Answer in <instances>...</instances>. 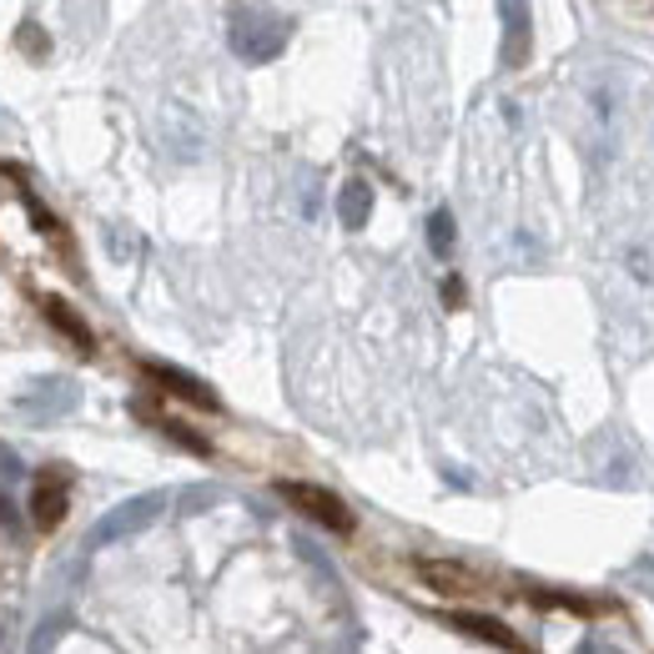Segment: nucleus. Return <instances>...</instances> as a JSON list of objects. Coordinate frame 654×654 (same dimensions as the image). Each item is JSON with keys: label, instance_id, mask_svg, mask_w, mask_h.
Masks as SVG:
<instances>
[{"label": "nucleus", "instance_id": "obj_9", "mask_svg": "<svg viewBox=\"0 0 654 654\" xmlns=\"http://www.w3.org/2000/svg\"><path fill=\"white\" fill-rule=\"evenodd\" d=\"M448 624H453V630H464V634H474V640H484V644H499V650H509V654H529V650L519 644V634H509L499 619H484V614H448Z\"/></svg>", "mask_w": 654, "mask_h": 654}, {"label": "nucleus", "instance_id": "obj_10", "mask_svg": "<svg viewBox=\"0 0 654 654\" xmlns=\"http://www.w3.org/2000/svg\"><path fill=\"white\" fill-rule=\"evenodd\" d=\"M41 312H46V322H51V328H56V333H66V337H71V343L81 347V353H91V347H96L91 328H86V322L76 318V308H71V302L46 298V302H41Z\"/></svg>", "mask_w": 654, "mask_h": 654}, {"label": "nucleus", "instance_id": "obj_1", "mask_svg": "<svg viewBox=\"0 0 654 654\" xmlns=\"http://www.w3.org/2000/svg\"><path fill=\"white\" fill-rule=\"evenodd\" d=\"M287 36H292V21L277 11H262V5H237V11L226 15L232 56L247 60V66H267L273 56H282Z\"/></svg>", "mask_w": 654, "mask_h": 654}, {"label": "nucleus", "instance_id": "obj_4", "mask_svg": "<svg viewBox=\"0 0 654 654\" xmlns=\"http://www.w3.org/2000/svg\"><path fill=\"white\" fill-rule=\"evenodd\" d=\"M413 574L429 584L433 595H448V599H468L484 589L474 569H464V564H453V559H413Z\"/></svg>", "mask_w": 654, "mask_h": 654}, {"label": "nucleus", "instance_id": "obj_16", "mask_svg": "<svg viewBox=\"0 0 654 654\" xmlns=\"http://www.w3.org/2000/svg\"><path fill=\"white\" fill-rule=\"evenodd\" d=\"M443 302H448V308H464V282H458V277L443 282Z\"/></svg>", "mask_w": 654, "mask_h": 654}, {"label": "nucleus", "instance_id": "obj_3", "mask_svg": "<svg viewBox=\"0 0 654 654\" xmlns=\"http://www.w3.org/2000/svg\"><path fill=\"white\" fill-rule=\"evenodd\" d=\"M277 494L298 513H308L312 523L333 529V534H353V509L337 499L333 488H318V484H298V478H277Z\"/></svg>", "mask_w": 654, "mask_h": 654}, {"label": "nucleus", "instance_id": "obj_15", "mask_svg": "<svg viewBox=\"0 0 654 654\" xmlns=\"http://www.w3.org/2000/svg\"><path fill=\"white\" fill-rule=\"evenodd\" d=\"M21 41H25V51H36V56H41V51H46V36H41V25H36V21H25Z\"/></svg>", "mask_w": 654, "mask_h": 654}, {"label": "nucleus", "instance_id": "obj_6", "mask_svg": "<svg viewBox=\"0 0 654 654\" xmlns=\"http://www.w3.org/2000/svg\"><path fill=\"white\" fill-rule=\"evenodd\" d=\"M81 403V392H76V383H41L31 398H21V413L31 418V423H51V418H60V413H71V408Z\"/></svg>", "mask_w": 654, "mask_h": 654}, {"label": "nucleus", "instance_id": "obj_8", "mask_svg": "<svg viewBox=\"0 0 654 654\" xmlns=\"http://www.w3.org/2000/svg\"><path fill=\"white\" fill-rule=\"evenodd\" d=\"M368 217H373V187L368 181H343L337 187V222L347 226V232H357V226H368Z\"/></svg>", "mask_w": 654, "mask_h": 654}, {"label": "nucleus", "instance_id": "obj_5", "mask_svg": "<svg viewBox=\"0 0 654 654\" xmlns=\"http://www.w3.org/2000/svg\"><path fill=\"white\" fill-rule=\"evenodd\" d=\"M146 378L152 383H162V388L171 392V398H187L191 408H207V413H217V392L207 388L202 378H191V373H181V368H167V363H146Z\"/></svg>", "mask_w": 654, "mask_h": 654}, {"label": "nucleus", "instance_id": "obj_13", "mask_svg": "<svg viewBox=\"0 0 654 654\" xmlns=\"http://www.w3.org/2000/svg\"><path fill=\"white\" fill-rule=\"evenodd\" d=\"M60 630H66V619H60V614L41 619L36 634H31V650H25V654H51V650H56V640H60Z\"/></svg>", "mask_w": 654, "mask_h": 654}, {"label": "nucleus", "instance_id": "obj_7", "mask_svg": "<svg viewBox=\"0 0 654 654\" xmlns=\"http://www.w3.org/2000/svg\"><path fill=\"white\" fill-rule=\"evenodd\" d=\"M31 523H36L41 534H51V529L66 523V488H60L51 474L36 478V494H31Z\"/></svg>", "mask_w": 654, "mask_h": 654}, {"label": "nucleus", "instance_id": "obj_2", "mask_svg": "<svg viewBox=\"0 0 654 654\" xmlns=\"http://www.w3.org/2000/svg\"><path fill=\"white\" fill-rule=\"evenodd\" d=\"M162 509H167V494H142V499L117 503L111 513H101V519L91 523L86 548H107V544H121V539H131V534H142V529H152V523L162 519Z\"/></svg>", "mask_w": 654, "mask_h": 654}, {"label": "nucleus", "instance_id": "obj_11", "mask_svg": "<svg viewBox=\"0 0 654 654\" xmlns=\"http://www.w3.org/2000/svg\"><path fill=\"white\" fill-rule=\"evenodd\" d=\"M499 15L509 21L503 60H509V66H523V56H529V5H499Z\"/></svg>", "mask_w": 654, "mask_h": 654}, {"label": "nucleus", "instance_id": "obj_12", "mask_svg": "<svg viewBox=\"0 0 654 654\" xmlns=\"http://www.w3.org/2000/svg\"><path fill=\"white\" fill-rule=\"evenodd\" d=\"M429 247H433V257H448L453 252V212H433L429 217Z\"/></svg>", "mask_w": 654, "mask_h": 654}, {"label": "nucleus", "instance_id": "obj_14", "mask_svg": "<svg viewBox=\"0 0 654 654\" xmlns=\"http://www.w3.org/2000/svg\"><path fill=\"white\" fill-rule=\"evenodd\" d=\"M217 499V488H191V494H181V503H187V513H197L202 503H212Z\"/></svg>", "mask_w": 654, "mask_h": 654}, {"label": "nucleus", "instance_id": "obj_17", "mask_svg": "<svg viewBox=\"0 0 654 654\" xmlns=\"http://www.w3.org/2000/svg\"><path fill=\"white\" fill-rule=\"evenodd\" d=\"M574 654H624V650H614V644H609V640H584Z\"/></svg>", "mask_w": 654, "mask_h": 654}]
</instances>
